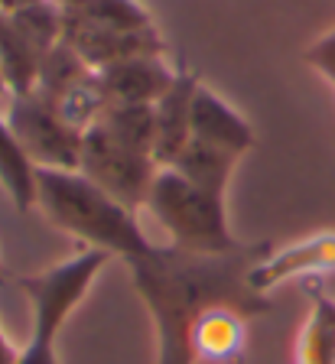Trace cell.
<instances>
[{
	"mask_svg": "<svg viewBox=\"0 0 335 364\" xmlns=\"http://www.w3.org/2000/svg\"><path fill=\"white\" fill-rule=\"evenodd\" d=\"M33 4H39V0H0V10L4 14H16V10H23V7H33Z\"/></svg>",
	"mask_w": 335,
	"mask_h": 364,
	"instance_id": "21",
	"label": "cell"
},
{
	"mask_svg": "<svg viewBox=\"0 0 335 364\" xmlns=\"http://www.w3.org/2000/svg\"><path fill=\"white\" fill-rule=\"evenodd\" d=\"M65 20L98 23V26H121V30H140L153 26V16L137 0H85L72 10H62Z\"/></svg>",
	"mask_w": 335,
	"mask_h": 364,
	"instance_id": "17",
	"label": "cell"
},
{
	"mask_svg": "<svg viewBox=\"0 0 335 364\" xmlns=\"http://www.w3.org/2000/svg\"><path fill=\"white\" fill-rule=\"evenodd\" d=\"M192 136L238 156H244L254 146V127L248 124V117H241L208 85H198L192 98Z\"/></svg>",
	"mask_w": 335,
	"mask_h": 364,
	"instance_id": "11",
	"label": "cell"
},
{
	"mask_svg": "<svg viewBox=\"0 0 335 364\" xmlns=\"http://www.w3.org/2000/svg\"><path fill=\"white\" fill-rule=\"evenodd\" d=\"M303 62L309 68H316V72H319V75L335 88V26L329 33H322L319 39H312V43L306 46Z\"/></svg>",
	"mask_w": 335,
	"mask_h": 364,
	"instance_id": "19",
	"label": "cell"
},
{
	"mask_svg": "<svg viewBox=\"0 0 335 364\" xmlns=\"http://www.w3.org/2000/svg\"><path fill=\"white\" fill-rule=\"evenodd\" d=\"M202 85L198 72L179 68L176 82L166 88L156 105H153V159L156 166H173L176 156L189 146L192 140V98Z\"/></svg>",
	"mask_w": 335,
	"mask_h": 364,
	"instance_id": "8",
	"label": "cell"
},
{
	"mask_svg": "<svg viewBox=\"0 0 335 364\" xmlns=\"http://www.w3.org/2000/svg\"><path fill=\"white\" fill-rule=\"evenodd\" d=\"M36 173L39 166L26 156L10 124L0 117V186H4V192L10 196V202L16 205L20 215L36 208Z\"/></svg>",
	"mask_w": 335,
	"mask_h": 364,
	"instance_id": "15",
	"label": "cell"
},
{
	"mask_svg": "<svg viewBox=\"0 0 335 364\" xmlns=\"http://www.w3.org/2000/svg\"><path fill=\"white\" fill-rule=\"evenodd\" d=\"M62 43H69L82 55L85 65H92L95 72L105 65H115V62H124V59L166 53V39H163L156 23L153 26H140V30H121V26H98V23L65 20Z\"/></svg>",
	"mask_w": 335,
	"mask_h": 364,
	"instance_id": "7",
	"label": "cell"
},
{
	"mask_svg": "<svg viewBox=\"0 0 335 364\" xmlns=\"http://www.w3.org/2000/svg\"><path fill=\"white\" fill-rule=\"evenodd\" d=\"M270 250L267 241H244L231 254H189L153 244L147 254L124 260L153 318L156 364H196L192 328L212 309H235L244 318L267 316L270 299L248 283V273Z\"/></svg>",
	"mask_w": 335,
	"mask_h": 364,
	"instance_id": "1",
	"label": "cell"
},
{
	"mask_svg": "<svg viewBox=\"0 0 335 364\" xmlns=\"http://www.w3.org/2000/svg\"><path fill=\"white\" fill-rule=\"evenodd\" d=\"M332 267H335V235H316V237H306V241L289 244L283 250H270L267 257H260L251 267L248 283L257 293L267 296L280 283L297 280V277H312V273L332 270Z\"/></svg>",
	"mask_w": 335,
	"mask_h": 364,
	"instance_id": "10",
	"label": "cell"
},
{
	"mask_svg": "<svg viewBox=\"0 0 335 364\" xmlns=\"http://www.w3.org/2000/svg\"><path fill=\"white\" fill-rule=\"evenodd\" d=\"M147 212L169 235V247L189 250V254H231L244 247L238 235H231L225 196L202 189L189 182L173 166H160L153 176Z\"/></svg>",
	"mask_w": 335,
	"mask_h": 364,
	"instance_id": "3",
	"label": "cell"
},
{
	"mask_svg": "<svg viewBox=\"0 0 335 364\" xmlns=\"http://www.w3.org/2000/svg\"><path fill=\"white\" fill-rule=\"evenodd\" d=\"M248 322L235 309H212L196 322L192 328V351L196 361L208 364H231L244 355L248 345Z\"/></svg>",
	"mask_w": 335,
	"mask_h": 364,
	"instance_id": "12",
	"label": "cell"
},
{
	"mask_svg": "<svg viewBox=\"0 0 335 364\" xmlns=\"http://www.w3.org/2000/svg\"><path fill=\"white\" fill-rule=\"evenodd\" d=\"M20 361V348L7 338V332L0 328V364H16Z\"/></svg>",
	"mask_w": 335,
	"mask_h": 364,
	"instance_id": "20",
	"label": "cell"
},
{
	"mask_svg": "<svg viewBox=\"0 0 335 364\" xmlns=\"http://www.w3.org/2000/svg\"><path fill=\"white\" fill-rule=\"evenodd\" d=\"M0 95L10 98V85H7V78H4V68H0Z\"/></svg>",
	"mask_w": 335,
	"mask_h": 364,
	"instance_id": "22",
	"label": "cell"
},
{
	"mask_svg": "<svg viewBox=\"0 0 335 364\" xmlns=\"http://www.w3.org/2000/svg\"><path fill=\"white\" fill-rule=\"evenodd\" d=\"M39 62L43 53L36 49V43L20 30L14 16L0 10V68L10 85V95H26L36 88Z\"/></svg>",
	"mask_w": 335,
	"mask_h": 364,
	"instance_id": "13",
	"label": "cell"
},
{
	"mask_svg": "<svg viewBox=\"0 0 335 364\" xmlns=\"http://www.w3.org/2000/svg\"><path fill=\"white\" fill-rule=\"evenodd\" d=\"M4 121L39 169H78L82 134L62 121L55 105H49L43 95H10Z\"/></svg>",
	"mask_w": 335,
	"mask_h": 364,
	"instance_id": "6",
	"label": "cell"
},
{
	"mask_svg": "<svg viewBox=\"0 0 335 364\" xmlns=\"http://www.w3.org/2000/svg\"><path fill=\"white\" fill-rule=\"evenodd\" d=\"M238 163H241L238 153H228L212 144H202V140L192 136L189 146L176 156L173 169L183 173L189 182L202 186V189L215 192V196H228V186H231V176H235Z\"/></svg>",
	"mask_w": 335,
	"mask_h": 364,
	"instance_id": "14",
	"label": "cell"
},
{
	"mask_svg": "<svg viewBox=\"0 0 335 364\" xmlns=\"http://www.w3.org/2000/svg\"><path fill=\"white\" fill-rule=\"evenodd\" d=\"M107 260L111 257L105 250L82 247L65 264H55L43 273L16 280L33 306V338L26 348H20L16 364H59L55 341H59L65 322L72 318V312L88 296V289L98 280V273L105 270Z\"/></svg>",
	"mask_w": 335,
	"mask_h": 364,
	"instance_id": "4",
	"label": "cell"
},
{
	"mask_svg": "<svg viewBox=\"0 0 335 364\" xmlns=\"http://www.w3.org/2000/svg\"><path fill=\"white\" fill-rule=\"evenodd\" d=\"M156 159L137 146L124 144L107 130L92 127L82 134V156H78V173L92 179L101 192L121 202L130 212H140L150 196L153 176H156Z\"/></svg>",
	"mask_w": 335,
	"mask_h": 364,
	"instance_id": "5",
	"label": "cell"
},
{
	"mask_svg": "<svg viewBox=\"0 0 335 364\" xmlns=\"http://www.w3.org/2000/svg\"><path fill=\"white\" fill-rule=\"evenodd\" d=\"M7 280V270H4V260H0V283Z\"/></svg>",
	"mask_w": 335,
	"mask_h": 364,
	"instance_id": "23",
	"label": "cell"
},
{
	"mask_svg": "<svg viewBox=\"0 0 335 364\" xmlns=\"http://www.w3.org/2000/svg\"><path fill=\"white\" fill-rule=\"evenodd\" d=\"M299 364H335V303L312 296V309L297 345Z\"/></svg>",
	"mask_w": 335,
	"mask_h": 364,
	"instance_id": "16",
	"label": "cell"
},
{
	"mask_svg": "<svg viewBox=\"0 0 335 364\" xmlns=\"http://www.w3.org/2000/svg\"><path fill=\"white\" fill-rule=\"evenodd\" d=\"M36 208L46 221L85 247L105 250L107 257L134 260L153 247L137 221V212L101 192L78 169H39Z\"/></svg>",
	"mask_w": 335,
	"mask_h": 364,
	"instance_id": "2",
	"label": "cell"
},
{
	"mask_svg": "<svg viewBox=\"0 0 335 364\" xmlns=\"http://www.w3.org/2000/svg\"><path fill=\"white\" fill-rule=\"evenodd\" d=\"M95 127L153 156V105H111Z\"/></svg>",
	"mask_w": 335,
	"mask_h": 364,
	"instance_id": "18",
	"label": "cell"
},
{
	"mask_svg": "<svg viewBox=\"0 0 335 364\" xmlns=\"http://www.w3.org/2000/svg\"><path fill=\"white\" fill-rule=\"evenodd\" d=\"M176 72L163 55H137L115 65L98 68V82L105 91L107 107L111 105H156L176 82Z\"/></svg>",
	"mask_w": 335,
	"mask_h": 364,
	"instance_id": "9",
	"label": "cell"
}]
</instances>
